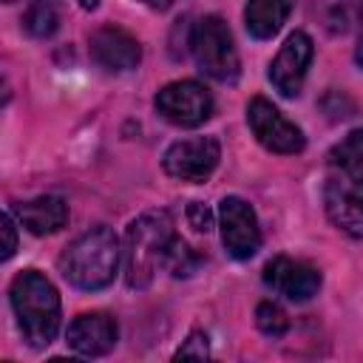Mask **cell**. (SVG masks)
Returning <instances> with one entry per match:
<instances>
[{"label":"cell","mask_w":363,"mask_h":363,"mask_svg":"<svg viewBox=\"0 0 363 363\" xmlns=\"http://www.w3.org/2000/svg\"><path fill=\"white\" fill-rule=\"evenodd\" d=\"M119 238L111 227L96 224L88 233L77 235L60 255V272L62 278L85 292H96L105 289L108 284H113L116 269H119Z\"/></svg>","instance_id":"1"},{"label":"cell","mask_w":363,"mask_h":363,"mask_svg":"<svg viewBox=\"0 0 363 363\" xmlns=\"http://www.w3.org/2000/svg\"><path fill=\"white\" fill-rule=\"evenodd\" d=\"M264 284L272 292H278L281 298L303 303L318 295L323 278H320V269L306 261H295L289 255H275L264 267Z\"/></svg>","instance_id":"10"},{"label":"cell","mask_w":363,"mask_h":363,"mask_svg":"<svg viewBox=\"0 0 363 363\" xmlns=\"http://www.w3.org/2000/svg\"><path fill=\"white\" fill-rule=\"evenodd\" d=\"M17 250V230L11 213H3V258H11Z\"/></svg>","instance_id":"22"},{"label":"cell","mask_w":363,"mask_h":363,"mask_svg":"<svg viewBox=\"0 0 363 363\" xmlns=\"http://www.w3.org/2000/svg\"><path fill=\"white\" fill-rule=\"evenodd\" d=\"M142 3H147L150 9H159V11H164V9H170V3H173V0H142Z\"/></svg>","instance_id":"23"},{"label":"cell","mask_w":363,"mask_h":363,"mask_svg":"<svg viewBox=\"0 0 363 363\" xmlns=\"http://www.w3.org/2000/svg\"><path fill=\"white\" fill-rule=\"evenodd\" d=\"M20 224L31 235H51L68 224V204L60 196H37L14 207Z\"/></svg>","instance_id":"14"},{"label":"cell","mask_w":363,"mask_h":363,"mask_svg":"<svg viewBox=\"0 0 363 363\" xmlns=\"http://www.w3.org/2000/svg\"><path fill=\"white\" fill-rule=\"evenodd\" d=\"M9 298H11V309H14V318H17V326L26 343L34 349L48 346L57 337L60 318H62L57 286L43 272L23 269L14 275Z\"/></svg>","instance_id":"2"},{"label":"cell","mask_w":363,"mask_h":363,"mask_svg":"<svg viewBox=\"0 0 363 363\" xmlns=\"http://www.w3.org/2000/svg\"><path fill=\"white\" fill-rule=\"evenodd\" d=\"M77 3H79V6H82V9H88V11H91V9H96V6H99V0H77Z\"/></svg>","instance_id":"25"},{"label":"cell","mask_w":363,"mask_h":363,"mask_svg":"<svg viewBox=\"0 0 363 363\" xmlns=\"http://www.w3.org/2000/svg\"><path fill=\"white\" fill-rule=\"evenodd\" d=\"M187 221H190V227H193L196 233H210V230H213V213H210V207L201 204V201H190V207H187Z\"/></svg>","instance_id":"21"},{"label":"cell","mask_w":363,"mask_h":363,"mask_svg":"<svg viewBox=\"0 0 363 363\" xmlns=\"http://www.w3.org/2000/svg\"><path fill=\"white\" fill-rule=\"evenodd\" d=\"M315 57V45H312V37L306 31H292L281 51L275 54V60L269 62V82L272 88L292 99L301 94L303 88V79H306V71H309V62Z\"/></svg>","instance_id":"9"},{"label":"cell","mask_w":363,"mask_h":363,"mask_svg":"<svg viewBox=\"0 0 363 363\" xmlns=\"http://www.w3.org/2000/svg\"><path fill=\"white\" fill-rule=\"evenodd\" d=\"M201 264H204V255L196 252L184 238L173 235V241H170V247H167V252H164L162 269H167L173 278H187V275H193Z\"/></svg>","instance_id":"17"},{"label":"cell","mask_w":363,"mask_h":363,"mask_svg":"<svg viewBox=\"0 0 363 363\" xmlns=\"http://www.w3.org/2000/svg\"><path fill=\"white\" fill-rule=\"evenodd\" d=\"M88 48H91V60L105 71H130L142 60L139 40L119 26L96 28L88 40Z\"/></svg>","instance_id":"11"},{"label":"cell","mask_w":363,"mask_h":363,"mask_svg":"<svg viewBox=\"0 0 363 363\" xmlns=\"http://www.w3.org/2000/svg\"><path fill=\"white\" fill-rule=\"evenodd\" d=\"M218 159H221L218 139L216 136H196V139L173 142L162 156V167L167 176H173L179 182L201 184L213 176V170L218 167Z\"/></svg>","instance_id":"7"},{"label":"cell","mask_w":363,"mask_h":363,"mask_svg":"<svg viewBox=\"0 0 363 363\" xmlns=\"http://www.w3.org/2000/svg\"><path fill=\"white\" fill-rule=\"evenodd\" d=\"M6 3H14V0H6Z\"/></svg>","instance_id":"26"},{"label":"cell","mask_w":363,"mask_h":363,"mask_svg":"<svg viewBox=\"0 0 363 363\" xmlns=\"http://www.w3.org/2000/svg\"><path fill=\"white\" fill-rule=\"evenodd\" d=\"M153 105L162 113V119H167L176 128H199L213 116V94L196 79L167 82L156 94Z\"/></svg>","instance_id":"5"},{"label":"cell","mask_w":363,"mask_h":363,"mask_svg":"<svg viewBox=\"0 0 363 363\" xmlns=\"http://www.w3.org/2000/svg\"><path fill=\"white\" fill-rule=\"evenodd\" d=\"M62 23V9L60 0H31L26 14H23V26L31 37H51Z\"/></svg>","instance_id":"16"},{"label":"cell","mask_w":363,"mask_h":363,"mask_svg":"<svg viewBox=\"0 0 363 363\" xmlns=\"http://www.w3.org/2000/svg\"><path fill=\"white\" fill-rule=\"evenodd\" d=\"M176 357H199V360L210 357L207 335H204V332H190V335H187V340L176 349Z\"/></svg>","instance_id":"20"},{"label":"cell","mask_w":363,"mask_h":363,"mask_svg":"<svg viewBox=\"0 0 363 363\" xmlns=\"http://www.w3.org/2000/svg\"><path fill=\"white\" fill-rule=\"evenodd\" d=\"M218 227H221V244L227 255L235 261H247L261 250V227L255 210L238 199V196H224L218 204Z\"/></svg>","instance_id":"8"},{"label":"cell","mask_w":363,"mask_h":363,"mask_svg":"<svg viewBox=\"0 0 363 363\" xmlns=\"http://www.w3.org/2000/svg\"><path fill=\"white\" fill-rule=\"evenodd\" d=\"M329 162L335 167H343V170H357L363 167V128L346 133L332 150H329Z\"/></svg>","instance_id":"18"},{"label":"cell","mask_w":363,"mask_h":363,"mask_svg":"<svg viewBox=\"0 0 363 363\" xmlns=\"http://www.w3.org/2000/svg\"><path fill=\"white\" fill-rule=\"evenodd\" d=\"M119 329L108 312H82L68 323L65 340L77 354L102 357L116 346Z\"/></svg>","instance_id":"12"},{"label":"cell","mask_w":363,"mask_h":363,"mask_svg":"<svg viewBox=\"0 0 363 363\" xmlns=\"http://www.w3.org/2000/svg\"><path fill=\"white\" fill-rule=\"evenodd\" d=\"M247 125L255 133V139L272 150V153H284V156H295L306 147V136L303 130L289 122L269 99L264 96H252L247 102Z\"/></svg>","instance_id":"6"},{"label":"cell","mask_w":363,"mask_h":363,"mask_svg":"<svg viewBox=\"0 0 363 363\" xmlns=\"http://www.w3.org/2000/svg\"><path fill=\"white\" fill-rule=\"evenodd\" d=\"M190 51L196 65L216 82H233L241 71L238 51L230 34V26L218 14L201 17L190 31Z\"/></svg>","instance_id":"4"},{"label":"cell","mask_w":363,"mask_h":363,"mask_svg":"<svg viewBox=\"0 0 363 363\" xmlns=\"http://www.w3.org/2000/svg\"><path fill=\"white\" fill-rule=\"evenodd\" d=\"M173 221L167 210H147L128 224L125 233V281L130 289H145L164 264L173 241Z\"/></svg>","instance_id":"3"},{"label":"cell","mask_w":363,"mask_h":363,"mask_svg":"<svg viewBox=\"0 0 363 363\" xmlns=\"http://www.w3.org/2000/svg\"><path fill=\"white\" fill-rule=\"evenodd\" d=\"M292 9H295V0H247L244 26H247L250 37L269 40L284 28Z\"/></svg>","instance_id":"15"},{"label":"cell","mask_w":363,"mask_h":363,"mask_svg":"<svg viewBox=\"0 0 363 363\" xmlns=\"http://www.w3.org/2000/svg\"><path fill=\"white\" fill-rule=\"evenodd\" d=\"M354 62L363 68V37H360V43H357V48H354Z\"/></svg>","instance_id":"24"},{"label":"cell","mask_w":363,"mask_h":363,"mask_svg":"<svg viewBox=\"0 0 363 363\" xmlns=\"http://www.w3.org/2000/svg\"><path fill=\"white\" fill-rule=\"evenodd\" d=\"M255 326H258L267 337H284L286 329H289V318H286V312H284L278 303L264 301V303L255 306Z\"/></svg>","instance_id":"19"},{"label":"cell","mask_w":363,"mask_h":363,"mask_svg":"<svg viewBox=\"0 0 363 363\" xmlns=\"http://www.w3.org/2000/svg\"><path fill=\"white\" fill-rule=\"evenodd\" d=\"M323 207L340 233L349 238H363V190L354 182L329 179L323 187Z\"/></svg>","instance_id":"13"}]
</instances>
